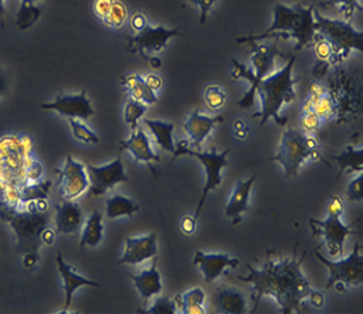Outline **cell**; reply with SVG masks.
Listing matches in <instances>:
<instances>
[{
    "label": "cell",
    "mask_w": 363,
    "mask_h": 314,
    "mask_svg": "<svg viewBox=\"0 0 363 314\" xmlns=\"http://www.w3.org/2000/svg\"><path fill=\"white\" fill-rule=\"evenodd\" d=\"M362 182L363 174L362 173H358V176L354 179L353 181L347 185V191H346L347 200L353 201V202L362 201Z\"/></svg>",
    "instance_id": "b9f144b4"
},
{
    "label": "cell",
    "mask_w": 363,
    "mask_h": 314,
    "mask_svg": "<svg viewBox=\"0 0 363 314\" xmlns=\"http://www.w3.org/2000/svg\"><path fill=\"white\" fill-rule=\"evenodd\" d=\"M315 33L332 45L333 56L330 64H341L352 50L363 52V33L357 30L350 21L328 19L313 11Z\"/></svg>",
    "instance_id": "ba28073f"
},
{
    "label": "cell",
    "mask_w": 363,
    "mask_h": 314,
    "mask_svg": "<svg viewBox=\"0 0 363 314\" xmlns=\"http://www.w3.org/2000/svg\"><path fill=\"white\" fill-rule=\"evenodd\" d=\"M79 247H98L104 239V217L99 211H93L82 225Z\"/></svg>",
    "instance_id": "d4e9b609"
},
{
    "label": "cell",
    "mask_w": 363,
    "mask_h": 314,
    "mask_svg": "<svg viewBox=\"0 0 363 314\" xmlns=\"http://www.w3.org/2000/svg\"><path fill=\"white\" fill-rule=\"evenodd\" d=\"M138 211L139 203L122 194H113L106 200V217L108 219L133 217Z\"/></svg>",
    "instance_id": "83f0119b"
},
{
    "label": "cell",
    "mask_w": 363,
    "mask_h": 314,
    "mask_svg": "<svg viewBox=\"0 0 363 314\" xmlns=\"http://www.w3.org/2000/svg\"><path fill=\"white\" fill-rule=\"evenodd\" d=\"M41 1H48V0H21V3H29V4H38Z\"/></svg>",
    "instance_id": "91938a15"
},
{
    "label": "cell",
    "mask_w": 363,
    "mask_h": 314,
    "mask_svg": "<svg viewBox=\"0 0 363 314\" xmlns=\"http://www.w3.org/2000/svg\"><path fill=\"white\" fill-rule=\"evenodd\" d=\"M53 186V182L50 180L47 181L27 182L20 185V203L27 201H35L38 198H49V193Z\"/></svg>",
    "instance_id": "4dcf8cb0"
},
{
    "label": "cell",
    "mask_w": 363,
    "mask_h": 314,
    "mask_svg": "<svg viewBox=\"0 0 363 314\" xmlns=\"http://www.w3.org/2000/svg\"><path fill=\"white\" fill-rule=\"evenodd\" d=\"M205 103L211 111H220L226 107L228 103V94L226 91L218 85L208 86L203 93Z\"/></svg>",
    "instance_id": "e575fe53"
},
{
    "label": "cell",
    "mask_w": 363,
    "mask_h": 314,
    "mask_svg": "<svg viewBox=\"0 0 363 314\" xmlns=\"http://www.w3.org/2000/svg\"><path fill=\"white\" fill-rule=\"evenodd\" d=\"M193 4H196L200 9V23L205 24L208 13L211 12V9L217 4L218 0H189Z\"/></svg>",
    "instance_id": "f6af8a7d"
},
{
    "label": "cell",
    "mask_w": 363,
    "mask_h": 314,
    "mask_svg": "<svg viewBox=\"0 0 363 314\" xmlns=\"http://www.w3.org/2000/svg\"><path fill=\"white\" fill-rule=\"evenodd\" d=\"M304 255L296 259L279 257L277 260L268 259L262 268H254L246 264L249 269L247 276L238 279L243 283H249L252 288V312L257 310L263 297L269 296L277 300L283 314L300 313L304 310V300L312 291L309 281L301 271Z\"/></svg>",
    "instance_id": "6da1fadb"
},
{
    "label": "cell",
    "mask_w": 363,
    "mask_h": 314,
    "mask_svg": "<svg viewBox=\"0 0 363 314\" xmlns=\"http://www.w3.org/2000/svg\"><path fill=\"white\" fill-rule=\"evenodd\" d=\"M309 96H328V87L324 84L315 81L309 85Z\"/></svg>",
    "instance_id": "db71d44e"
},
{
    "label": "cell",
    "mask_w": 363,
    "mask_h": 314,
    "mask_svg": "<svg viewBox=\"0 0 363 314\" xmlns=\"http://www.w3.org/2000/svg\"><path fill=\"white\" fill-rule=\"evenodd\" d=\"M115 0H94L93 1V12L98 19H104L108 11L111 10Z\"/></svg>",
    "instance_id": "bcb514c9"
},
{
    "label": "cell",
    "mask_w": 363,
    "mask_h": 314,
    "mask_svg": "<svg viewBox=\"0 0 363 314\" xmlns=\"http://www.w3.org/2000/svg\"><path fill=\"white\" fill-rule=\"evenodd\" d=\"M311 228L315 237H324L328 252L333 257H341L344 255L345 240L349 235L361 234L358 231H353L352 225H345L341 217L328 215L324 220L311 218Z\"/></svg>",
    "instance_id": "8fae6325"
},
{
    "label": "cell",
    "mask_w": 363,
    "mask_h": 314,
    "mask_svg": "<svg viewBox=\"0 0 363 314\" xmlns=\"http://www.w3.org/2000/svg\"><path fill=\"white\" fill-rule=\"evenodd\" d=\"M70 130L73 136L76 138L78 142L85 144H96L99 142V138L89 125L85 124L81 119H69Z\"/></svg>",
    "instance_id": "d590c367"
},
{
    "label": "cell",
    "mask_w": 363,
    "mask_h": 314,
    "mask_svg": "<svg viewBox=\"0 0 363 314\" xmlns=\"http://www.w3.org/2000/svg\"><path fill=\"white\" fill-rule=\"evenodd\" d=\"M150 61L152 62V67H162V61L159 60V58H150Z\"/></svg>",
    "instance_id": "680465c9"
},
{
    "label": "cell",
    "mask_w": 363,
    "mask_h": 314,
    "mask_svg": "<svg viewBox=\"0 0 363 314\" xmlns=\"http://www.w3.org/2000/svg\"><path fill=\"white\" fill-rule=\"evenodd\" d=\"M180 33H182L180 28L168 29L163 26H159V27L147 26L139 33L130 38L128 50L139 52L140 55H144L145 52L159 53L167 48L168 41L171 38L179 36Z\"/></svg>",
    "instance_id": "5bb4252c"
},
{
    "label": "cell",
    "mask_w": 363,
    "mask_h": 314,
    "mask_svg": "<svg viewBox=\"0 0 363 314\" xmlns=\"http://www.w3.org/2000/svg\"><path fill=\"white\" fill-rule=\"evenodd\" d=\"M35 157V143L29 135H0V191L26 184V172Z\"/></svg>",
    "instance_id": "5b68a950"
},
{
    "label": "cell",
    "mask_w": 363,
    "mask_h": 314,
    "mask_svg": "<svg viewBox=\"0 0 363 314\" xmlns=\"http://www.w3.org/2000/svg\"><path fill=\"white\" fill-rule=\"evenodd\" d=\"M89 176V193L91 196H104L107 191L114 189L118 184L128 182V176L125 174V165L121 159H115L111 162L96 167L86 164Z\"/></svg>",
    "instance_id": "4fadbf2b"
},
{
    "label": "cell",
    "mask_w": 363,
    "mask_h": 314,
    "mask_svg": "<svg viewBox=\"0 0 363 314\" xmlns=\"http://www.w3.org/2000/svg\"><path fill=\"white\" fill-rule=\"evenodd\" d=\"M4 16H6V0H0V23L4 26Z\"/></svg>",
    "instance_id": "6f0895ef"
},
{
    "label": "cell",
    "mask_w": 363,
    "mask_h": 314,
    "mask_svg": "<svg viewBox=\"0 0 363 314\" xmlns=\"http://www.w3.org/2000/svg\"><path fill=\"white\" fill-rule=\"evenodd\" d=\"M315 7L309 6L304 7L297 3L289 7L283 3H277L274 6V20L267 30L260 35H250L246 38H237V43H257L263 38H295L296 45L295 50H301L311 45L315 38V18H313Z\"/></svg>",
    "instance_id": "7a4b0ae2"
},
{
    "label": "cell",
    "mask_w": 363,
    "mask_h": 314,
    "mask_svg": "<svg viewBox=\"0 0 363 314\" xmlns=\"http://www.w3.org/2000/svg\"><path fill=\"white\" fill-rule=\"evenodd\" d=\"M43 15V9L38 4L21 3L16 13V27L19 30H26L33 27Z\"/></svg>",
    "instance_id": "1f68e13d"
},
{
    "label": "cell",
    "mask_w": 363,
    "mask_h": 314,
    "mask_svg": "<svg viewBox=\"0 0 363 314\" xmlns=\"http://www.w3.org/2000/svg\"><path fill=\"white\" fill-rule=\"evenodd\" d=\"M193 264L200 268L206 283L217 280L220 275H229L226 268H237L239 260L228 254H205L200 249L196 251L193 257Z\"/></svg>",
    "instance_id": "e0dca14e"
},
{
    "label": "cell",
    "mask_w": 363,
    "mask_h": 314,
    "mask_svg": "<svg viewBox=\"0 0 363 314\" xmlns=\"http://www.w3.org/2000/svg\"><path fill=\"white\" fill-rule=\"evenodd\" d=\"M233 133L239 140H245L249 136V124L243 119H237L233 124Z\"/></svg>",
    "instance_id": "7dc6e473"
},
{
    "label": "cell",
    "mask_w": 363,
    "mask_h": 314,
    "mask_svg": "<svg viewBox=\"0 0 363 314\" xmlns=\"http://www.w3.org/2000/svg\"><path fill=\"white\" fill-rule=\"evenodd\" d=\"M320 6H323V7L340 6L345 21H349L352 19L355 11H362L361 0H326V1H323Z\"/></svg>",
    "instance_id": "8d00e7d4"
},
{
    "label": "cell",
    "mask_w": 363,
    "mask_h": 314,
    "mask_svg": "<svg viewBox=\"0 0 363 314\" xmlns=\"http://www.w3.org/2000/svg\"><path fill=\"white\" fill-rule=\"evenodd\" d=\"M41 108L56 111L57 114L67 116V119H81V120H87L96 113L85 90L81 91L79 94L58 96L52 102L41 103Z\"/></svg>",
    "instance_id": "9a60e30c"
},
{
    "label": "cell",
    "mask_w": 363,
    "mask_h": 314,
    "mask_svg": "<svg viewBox=\"0 0 363 314\" xmlns=\"http://www.w3.org/2000/svg\"><path fill=\"white\" fill-rule=\"evenodd\" d=\"M58 177V189L62 200L76 201L89 189L86 165L77 162L70 155L62 168L55 171Z\"/></svg>",
    "instance_id": "7c38bea8"
},
{
    "label": "cell",
    "mask_w": 363,
    "mask_h": 314,
    "mask_svg": "<svg viewBox=\"0 0 363 314\" xmlns=\"http://www.w3.org/2000/svg\"><path fill=\"white\" fill-rule=\"evenodd\" d=\"M130 16L128 7L125 6V1L122 0H115L111 10L102 19L104 24L111 29H122L127 24Z\"/></svg>",
    "instance_id": "d6a6232c"
},
{
    "label": "cell",
    "mask_w": 363,
    "mask_h": 314,
    "mask_svg": "<svg viewBox=\"0 0 363 314\" xmlns=\"http://www.w3.org/2000/svg\"><path fill=\"white\" fill-rule=\"evenodd\" d=\"M220 122H223L222 116H208L196 110L189 115V118L184 123V130L191 138L194 145L200 147L201 144L205 142V139L209 136L211 130L216 127V124Z\"/></svg>",
    "instance_id": "603a6c76"
},
{
    "label": "cell",
    "mask_w": 363,
    "mask_h": 314,
    "mask_svg": "<svg viewBox=\"0 0 363 314\" xmlns=\"http://www.w3.org/2000/svg\"><path fill=\"white\" fill-rule=\"evenodd\" d=\"M362 246L359 243L354 245L353 252L345 259L333 262L326 259L315 249V255L323 264L329 269V279L326 281V289L335 286H361L363 283Z\"/></svg>",
    "instance_id": "30bf717a"
},
{
    "label": "cell",
    "mask_w": 363,
    "mask_h": 314,
    "mask_svg": "<svg viewBox=\"0 0 363 314\" xmlns=\"http://www.w3.org/2000/svg\"><path fill=\"white\" fill-rule=\"evenodd\" d=\"M295 61L296 57L292 56L284 67L277 72H272L257 86L255 94L260 98V111L252 116L260 118V125L267 123L269 118H272L279 125L287 124L288 118L281 116L280 110L296 98L294 87L298 79H294L292 77Z\"/></svg>",
    "instance_id": "277c9868"
},
{
    "label": "cell",
    "mask_w": 363,
    "mask_h": 314,
    "mask_svg": "<svg viewBox=\"0 0 363 314\" xmlns=\"http://www.w3.org/2000/svg\"><path fill=\"white\" fill-rule=\"evenodd\" d=\"M335 162L340 165V172L337 174V179L342 176L345 171H349V173H362L363 171V150H355L352 145H347L345 148L344 152L333 156Z\"/></svg>",
    "instance_id": "f546056e"
},
{
    "label": "cell",
    "mask_w": 363,
    "mask_h": 314,
    "mask_svg": "<svg viewBox=\"0 0 363 314\" xmlns=\"http://www.w3.org/2000/svg\"><path fill=\"white\" fill-rule=\"evenodd\" d=\"M205 292L201 288H193L191 291L185 292L184 295H176L174 303L184 314H205L203 309L205 303Z\"/></svg>",
    "instance_id": "f1b7e54d"
},
{
    "label": "cell",
    "mask_w": 363,
    "mask_h": 314,
    "mask_svg": "<svg viewBox=\"0 0 363 314\" xmlns=\"http://www.w3.org/2000/svg\"><path fill=\"white\" fill-rule=\"evenodd\" d=\"M143 124L145 128L152 135L153 139L157 145H160L164 151L174 153L176 145L173 143V131L174 124L156 119H144Z\"/></svg>",
    "instance_id": "484cf974"
},
{
    "label": "cell",
    "mask_w": 363,
    "mask_h": 314,
    "mask_svg": "<svg viewBox=\"0 0 363 314\" xmlns=\"http://www.w3.org/2000/svg\"><path fill=\"white\" fill-rule=\"evenodd\" d=\"M144 81H145V84L148 85V87L155 91L156 94H157V91L159 90H162L163 89V78L159 76V74H156V73H148V74H145L143 76Z\"/></svg>",
    "instance_id": "c3c4849f"
},
{
    "label": "cell",
    "mask_w": 363,
    "mask_h": 314,
    "mask_svg": "<svg viewBox=\"0 0 363 314\" xmlns=\"http://www.w3.org/2000/svg\"><path fill=\"white\" fill-rule=\"evenodd\" d=\"M321 124V119L313 113V111H306L301 113V119H300V130L306 135H313L318 131V127Z\"/></svg>",
    "instance_id": "f35d334b"
},
{
    "label": "cell",
    "mask_w": 363,
    "mask_h": 314,
    "mask_svg": "<svg viewBox=\"0 0 363 314\" xmlns=\"http://www.w3.org/2000/svg\"><path fill=\"white\" fill-rule=\"evenodd\" d=\"M252 45V56H251V64L254 69L245 67L240 64L238 60L231 58V65H233V72L231 77L234 79L238 78H245L249 81L250 87L247 93L238 102L239 107L242 108H249L254 105L255 101V90L259 82L269 76L275 70V58L277 56L286 57L279 48H277V41H275L272 45H262L258 43H249Z\"/></svg>",
    "instance_id": "52a82bcc"
},
{
    "label": "cell",
    "mask_w": 363,
    "mask_h": 314,
    "mask_svg": "<svg viewBox=\"0 0 363 314\" xmlns=\"http://www.w3.org/2000/svg\"><path fill=\"white\" fill-rule=\"evenodd\" d=\"M257 180V174L251 176L249 180H239L231 193L229 203L226 206V217L233 220V225L242 222V214L249 210L250 193Z\"/></svg>",
    "instance_id": "44dd1931"
},
{
    "label": "cell",
    "mask_w": 363,
    "mask_h": 314,
    "mask_svg": "<svg viewBox=\"0 0 363 314\" xmlns=\"http://www.w3.org/2000/svg\"><path fill=\"white\" fill-rule=\"evenodd\" d=\"M122 151H128L134 156L135 162H144L150 165L153 171L152 162H160V156L153 152L152 147L148 135L144 131L143 127H138L131 133V136L119 143Z\"/></svg>",
    "instance_id": "d6986e66"
},
{
    "label": "cell",
    "mask_w": 363,
    "mask_h": 314,
    "mask_svg": "<svg viewBox=\"0 0 363 314\" xmlns=\"http://www.w3.org/2000/svg\"><path fill=\"white\" fill-rule=\"evenodd\" d=\"M271 162H280L284 169L286 177L298 174L300 167L306 160H318L325 162L320 153V144L313 135H306L301 130L288 128L281 136V142L277 152L269 159Z\"/></svg>",
    "instance_id": "8992f818"
},
{
    "label": "cell",
    "mask_w": 363,
    "mask_h": 314,
    "mask_svg": "<svg viewBox=\"0 0 363 314\" xmlns=\"http://www.w3.org/2000/svg\"><path fill=\"white\" fill-rule=\"evenodd\" d=\"M56 264H57L58 272H60L61 281H62V291L65 293L64 310H61L60 313L67 314L69 313L67 309L72 306V303H73V296L79 288H82V286H99V283H96L94 280H90L87 277L78 275L76 271L64 260L61 252H58L57 257H56Z\"/></svg>",
    "instance_id": "ac0fdd59"
},
{
    "label": "cell",
    "mask_w": 363,
    "mask_h": 314,
    "mask_svg": "<svg viewBox=\"0 0 363 314\" xmlns=\"http://www.w3.org/2000/svg\"><path fill=\"white\" fill-rule=\"evenodd\" d=\"M196 222H197V219L194 218V217L185 215L182 219V222H180V229H182V232L185 235H191L194 232V230H196Z\"/></svg>",
    "instance_id": "f907efd6"
},
{
    "label": "cell",
    "mask_w": 363,
    "mask_h": 314,
    "mask_svg": "<svg viewBox=\"0 0 363 314\" xmlns=\"http://www.w3.org/2000/svg\"><path fill=\"white\" fill-rule=\"evenodd\" d=\"M315 55L323 62H330L332 56H333V49L332 45L326 41L325 38H321L320 35L315 33Z\"/></svg>",
    "instance_id": "60d3db41"
},
{
    "label": "cell",
    "mask_w": 363,
    "mask_h": 314,
    "mask_svg": "<svg viewBox=\"0 0 363 314\" xmlns=\"http://www.w3.org/2000/svg\"><path fill=\"white\" fill-rule=\"evenodd\" d=\"M157 257H153L152 264L150 268L140 271L136 275H130L131 280L134 281L138 292L144 300V305H147L148 300L153 296L160 295L163 291V281L162 274L157 269Z\"/></svg>",
    "instance_id": "7402d4cb"
},
{
    "label": "cell",
    "mask_w": 363,
    "mask_h": 314,
    "mask_svg": "<svg viewBox=\"0 0 363 314\" xmlns=\"http://www.w3.org/2000/svg\"><path fill=\"white\" fill-rule=\"evenodd\" d=\"M44 174V165L38 160V157L33 159V162L29 164L27 172H26V184L27 182H38L43 180Z\"/></svg>",
    "instance_id": "7bdbcfd3"
},
{
    "label": "cell",
    "mask_w": 363,
    "mask_h": 314,
    "mask_svg": "<svg viewBox=\"0 0 363 314\" xmlns=\"http://www.w3.org/2000/svg\"><path fill=\"white\" fill-rule=\"evenodd\" d=\"M0 220H3L16 238L20 255L26 252L38 254L41 232L50 225V213L40 211L36 200L21 202L18 206H10L0 201Z\"/></svg>",
    "instance_id": "3957f363"
},
{
    "label": "cell",
    "mask_w": 363,
    "mask_h": 314,
    "mask_svg": "<svg viewBox=\"0 0 363 314\" xmlns=\"http://www.w3.org/2000/svg\"><path fill=\"white\" fill-rule=\"evenodd\" d=\"M148 110V105H145L140 101H136L134 98L128 96L125 105V123L131 127V131L136 130L139 125V120L142 119Z\"/></svg>",
    "instance_id": "836d02e7"
},
{
    "label": "cell",
    "mask_w": 363,
    "mask_h": 314,
    "mask_svg": "<svg viewBox=\"0 0 363 314\" xmlns=\"http://www.w3.org/2000/svg\"><path fill=\"white\" fill-rule=\"evenodd\" d=\"M229 153L230 148L220 153L217 152L216 148H213L209 152H200V151L191 150L186 142H179L176 144V151L173 153V162L176 159H179V156L188 155L191 157H196L199 162H202V165L205 168V185H203V189H202V194H201L197 209L194 213V218L197 219L200 217L201 210L203 208V203L206 201L208 194L211 191L217 189L222 184L220 172L229 165V162H228V155Z\"/></svg>",
    "instance_id": "9c48e42d"
},
{
    "label": "cell",
    "mask_w": 363,
    "mask_h": 314,
    "mask_svg": "<svg viewBox=\"0 0 363 314\" xmlns=\"http://www.w3.org/2000/svg\"><path fill=\"white\" fill-rule=\"evenodd\" d=\"M147 24V19L142 12H135L133 18L130 19V27L134 30L135 33H139L142 29L145 28Z\"/></svg>",
    "instance_id": "681fc988"
},
{
    "label": "cell",
    "mask_w": 363,
    "mask_h": 314,
    "mask_svg": "<svg viewBox=\"0 0 363 314\" xmlns=\"http://www.w3.org/2000/svg\"><path fill=\"white\" fill-rule=\"evenodd\" d=\"M328 215H335V217H342L345 213V203L340 196H332L330 200L328 202Z\"/></svg>",
    "instance_id": "ee69618b"
},
{
    "label": "cell",
    "mask_w": 363,
    "mask_h": 314,
    "mask_svg": "<svg viewBox=\"0 0 363 314\" xmlns=\"http://www.w3.org/2000/svg\"><path fill=\"white\" fill-rule=\"evenodd\" d=\"M139 313L176 314L177 313V306H176L174 300H171L169 297H159L155 300L151 308H148L145 310H139Z\"/></svg>",
    "instance_id": "74e56055"
},
{
    "label": "cell",
    "mask_w": 363,
    "mask_h": 314,
    "mask_svg": "<svg viewBox=\"0 0 363 314\" xmlns=\"http://www.w3.org/2000/svg\"><path fill=\"white\" fill-rule=\"evenodd\" d=\"M308 298H309V303L315 308H323L325 304V296L323 295L321 292H317V291H311L309 295H308Z\"/></svg>",
    "instance_id": "11a10c76"
},
{
    "label": "cell",
    "mask_w": 363,
    "mask_h": 314,
    "mask_svg": "<svg viewBox=\"0 0 363 314\" xmlns=\"http://www.w3.org/2000/svg\"><path fill=\"white\" fill-rule=\"evenodd\" d=\"M9 89V82H7V78L4 77V74L0 72V98L6 94Z\"/></svg>",
    "instance_id": "9f6ffc18"
},
{
    "label": "cell",
    "mask_w": 363,
    "mask_h": 314,
    "mask_svg": "<svg viewBox=\"0 0 363 314\" xmlns=\"http://www.w3.org/2000/svg\"><path fill=\"white\" fill-rule=\"evenodd\" d=\"M313 113L321 120L329 119L332 115L335 114V103H333V99L329 96V94L320 98V101L313 106Z\"/></svg>",
    "instance_id": "ab89813d"
},
{
    "label": "cell",
    "mask_w": 363,
    "mask_h": 314,
    "mask_svg": "<svg viewBox=\"0 0 363 314\" xmlns=\"http://www.w3.org/2000/svg\"><path fill=\"white\" fill-rule=\"evenodd\" d=\"M216 300H217L220 313L242 314L246 312V300L237 289H233V288L220 289Z\"/></svg>",
    "instance_id": "4316f807"
},
{
    "label": "cell",
    "mask_w": 363,
    "mask_h": 314,
    "mask_svg": "<svg viewBox=\"0 0 363 314\" xmlns=\"http://www.w3.org/2000/svg\"><path fill=\"white\" fill-rule=\"evenodd\" d=\"M21 264L27 269L36 268L38 264V254H35V252L21 254Z\"/></svg>",
    "instance_id": "816d5d0a"
},
{
    "label": "cell",
    "mask_w": 363,
    "mask_h": 314,
    "mask_svg": "<svg viewBox=\"0 0 363 314\" xmlns=\"http://www.w3.org/2000/svg\"><path fill=\"white\" fill-rule=\"evenodd\" d=\"M56 234H57L56 229H52L50 225H49V226H47L45 229L43 230V232H41V243L45 245V246L55 245Z\"/></svg>",
    "instance_id": "f5cc1de1"
},
{
    "label": "cell",
    "mask_w": 363,
    "mask_h": 314,
    "mask_svg": "<svg viewBox=\"0 0 363 314\" xmlns=\"http://www.w3.org/2000/svg\"><path fill=\"white\" fill-rule=\"evenodd\" d=\"M157 235L151 232L143 237H128L125 240V251L118 264H142L145 260L157 257Z\"/></svg>",
    "instance_id": "2e32d148"
},
{
    "label": "cell",
    "mask_w": 363,
    "mask_h": 314,
    "mask_svg": "<svg viewBox=\"0 0 363 314\" xmlns=\"http://www.w3.org/2000/svg\"><path fill=\"white\" fill-rule=\"evenodd\" d=\"M122 85L125 86V93L128 96L134 98L136 101H140L145 105H153L157 102V96L152 91L148 85L145 84L143 76L130 73L122 78Z\"/></svg>",
    "instance_id": "cb8c5ba5"
},
{
    "label": "cell",
    "mask_w": 363,
    "mask_h": 314,
    "mask_svg": "<svg viewBox=\"0 0 363 314\" xmlns=\"http://www.w3.org/2000/svg\"><path fill=\"white\" fill-rule=\"evenodd\" d=\"M56 214H55V223H56V231L60 234H73L79 231L84 222V211L81 209L79 203L76 201L62 200V202L55 206Z\"/></svg>",
    "instance_id": "ffe728a7"
}]
</instances>
